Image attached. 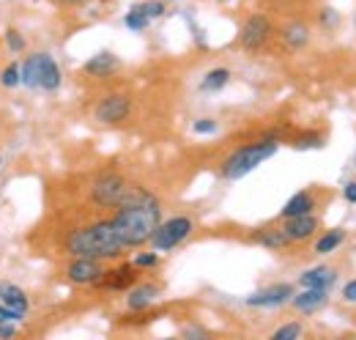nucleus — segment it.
Wrapping results in <instances>:
<instances>
[{"label":"nucleus","mask_w":356,"mask_h":340,"mask_svg":"<svg viewBox=\"0 0 356 340\" xmlns=\"http://www.w3.org/2000/svg\"><path fill=\"white\" fill-rule=\"evenodd\" d=\"M305 335V327L299 321H291V324H282L271 332V340H296Z\"/></svg>","instance_id":"obj_25"},{"label":"nucleus","mask_w":356,"mask_h":340,"mask_svg":"<svg viewBox=\"0 0 356 340\" xmlns=\"http://www.w3.org/2000/svg\"><path fill=\"white\" fill-rule=\"evenodd\" d=\"M0 304H3L6 310H11L19 321L28 316V307H31L25 291H22L19 286H14V283H0Z\"/></svg>","instance_id":"obj_16"},{"label":"nucleus","mask_w":356,"mask_h":340,"mask_svg":"<svg viewBox=\"0 0 356 340\" xmlns=\"http://www.w3.org/2000/svg\"><path fill=\"white\" fill-rule=\"evenodd\" d=\"M291 146H293L296 151H312V148H323V146H326V137H323L321 132H305V134L293 137Z\"/></svg>","instance_id":"obj_23"},{"label":"nucleus","mask_w":356,"mask_h":340,"mask_svg":"<svg viewBox=\"0 0 356 340\" xmlns=\"http://www.w3.org/2000/svg\"><path fill=\"white\" fill-rule=\"evenodd\" d=\"M334 283H337L334 266H312L307 272H302V277H299L302 288H332Z\"/></svg>","instance_id":"obj_19"},{"label":"nucleus","mask_w":356,"mask_h":340,"mask_svg":"<svg viewBox=\"0 0 356 340\" xmlns=\"http://www.w3.org/2000/svg\"><path fill=\"white\" fill-rule=\"evenodd\" d=\"M250 242H255V245H261V247H266V250H285V247H291V239L285 236L282 225H264V228H255L252 236H250Z\"/></svg>","instance_id":"obj_17"},{"label":"nucleus","mask_w":356,"mask_h":340,"mask_svg":"<svg viewBox=\"0 0 356 340\" xmlns=\"http://www.w3.org/2000/svg\"><path fill=\"white\" fill-rule=\"evenodd\" d=\"M124 25H127L129 31H134V33H140V31H145V28L151 25V17H145L137 6H132V8L127 11V17H124Z\"/></svg>","instance_id":"obj_24"},{"label":"nucleus","mask_w":356,"mask_h":340,"mask_svg":"<svg viewBox=\"0 0 356 340\" xmlns=\"http://www.w3.org/2000/svg\"><path fill=\"white\" fill-rule=\"evenodd\" d=\"M280 39H282V44H285L288 49H293V52H296V49H305L312 39L310 25L302 22V20H293V22H288V25L280 31Z\"/></svg>","instance_id":"obj_18"},{"label":"nucleus","mask_w":356,"mask_h":340,"mask_svg":"<svg viewBox=\"0 0 356 340\" xmlns=\"http://www.w3.org/2000/svg\"><path fill=\"white\" fill-rule=\"evenodd\" d=\"M315 206H318L315 195H312L310 190H302V192H296L293 198H288V203H285L282 212H280V219L299 217V214H310V212H315Z\"/></svg>","instance_id":"obj_20"},{"label":"nucleus","mask_w":356,"mask_h":340,"mask_svg":"<svg viewBox=\"0 0 356 340\" xmlns=\"http://www.w3.org/2000/svg\"><path fill=\"white\" fill-rule=\"evenodd\" d=\"M159 294H162V288L156 283H134L129 288V294H127V307L132 313H145L156 302Z\"/></svg>","instance_id":"obj_14"},{"label":"nucleus","mask_w":356,"mask_h":340,"mask_svg":"<svg viewBox=\"0 0 356 340\" xmlns=\"http://www.w3.org/2000/svg\"><path fill=\"white\" fill-rule=\"evenodd\" d=\"M0 162H3V160H0Z\"/></svg>","instance_id":"obj_39"},{"label":"nucleus","mask_w":356,"mask_h":340,"mask_svg":"<svg viewBox=\"0 0 356 340\" xmlns=\"http://www.w3.org/2000/svg\"><path fill=\"white\" fill-rule=\"evenodd\" d=\"M0 83L6 85V88H17V85L22 83V72H19V66H17V63H8V66L0 72Z\"/></svg>","instance_id":"obj_26"},{"label":"nucleus","mask_w":356,"mask_h":340,"mask_svg":"<svg viewBox=\"0 0 356 340\" xmlns=\"http://www.w3.org/2000/svg\"><path fill=\"white\" fill-rule=\"evenodd\" d=\"M227 83H230V69L220 66V69L206 72V77L200 80V88H203V91H222Z\"/></svg>","instance_id":"obj_22"},{"label":"nucleus","mask_w":356,"mask_h":340,"mask_svg":"<svg viewBox=\"0 0 356 340\" xmlns=\"http://www.w3.org/2000/svg\"><path fill=\"white\" fill-rule=\"evenodd\" d=\"M271 33H274V28H271L266 14H250L238 31V44L247 52H261L271 39Z\"/></svg>","instance_id":"obj_8"},{"label":"nucleus","mask_w":356,"mask_h":340,"mask_svg":"<svg viewBox=\"0 0 356 340\" xmlns=\"http://www.w3.org/2000/svg\"><path fill=\"white\" fill-rule=\"evenodd\" d=\"M66 253L69 255H88V258H118L127 250L124 239L118 236V228L113 225V219H99L83 228H74L66 236Z\"/></svg>","instance_id":"obj_1"},{"label":"nucleus","mask_w":356,"mask_h":340,"mask_svg":"<svg viewBox=\"0 0 356 340\" xmlns=\"http://www.w3.org/2000/svg\"><path fill=\"white\" fill-rule=\"evenodd\" d=\"M293 286H288V283H277V286H268V288H261V291H255V294H250V297L244 299L250 307H282V304H288L291 299H293Z\"/></svg>","instance_id":"obj_12"},{"label":"nucleus","mask_w":356,"mask_h":340,"mask_svg":"<svg viewBox=\"0 0 356 340\" xmlns=\"http://www.w3.org/2000/svg\"><path fill=\"white\" fill-rule=\"evenodd\" d=\"M346 236H348V233H346L343 228H332V231H323V233L318 236V242H315V247H312V250H315L318 255L334 253V250H337V247L346 242Z\"/></svg>","instance_id":"obj_21"},{"label":"nucleus","mask_w":356,"mask_h":340,"mask_svg":"<svg viewBox=\"0 0 356 340\" xmlns=\"http://www.w3.org/2000/svg\"><path fill=\"white\" fill-rule=\"evenodd\" d=\"M326 302H329V288H302L299 294H293V299H291L293 310H299L302 316L318 313L321 307H326Z\"/></svg>","instance_id":"obj_15"},{"label":"nucleus","mask_w":356,"mask_h":340,"mask_svg":"<svg viewBox=\"0 0 356 340\" xmlns=\"http://www.w3.org/2000/svg\"><path fill=\"white\" fill-rule=\"evenodd\" d=\"M129 116H132V96L124 93V91L104 93V96L93 105V118H96L99 124H107V127L124 124Z\"/></svg>","instance_id":"obj_7"},{"label":"nucleus","mask_w":356,"mask_h":340,"mask_svg":"<svg viewBox=\"0 0 356 340\" xmlns=\"http://www.w3.org/2000/svg\"><path fill=\"white\" fill-rule=\"evenodd\" d=\"M318 20H321V25H323V28H334L340 17H337V11H334V8H321Z\"/></svg>","instance_id":"obj_31"},{"label":"nucleus","mask_w":356,"mask_h":340,"mask_svg":"<svg viewBox=\"0 0 356 340\" xmlns=\"http://www.w3.org/2000/svg\"><path fill=\"white\" fill-rule=\"evenodd\" d=\"M343 299H346L348 304H356V280H348V283L343 286Z\"/></svg>","instance_id":"obj_32"},{"label":"nucleus","mask_w":356,"mask_h":340,"mask_svg":"<svg viewBox=\"0 0 356 340\" xmlns=\"http://www.w3.org/2000/svg\"><path fill=\"white\" fill-rule=\"evenodd\" d=\"M118 69H121V61H118V55H113L110 49L96 52L93 58H88V61H86V66H83V72H86L88 77H96V80L113 77Z\"/></svg>","instance_id":"obj_13"},{"label":"nucleus","mask_w":356,"mask_h":340,"mask_svg":"<svg viewBox=\"0 0 356 340\" xmlns=\"http://www.w3.org/2000/svg\"><path fill=\"white\" fill-rule=\"evenodd\" d=\"M318 228H321V219H318L312 212L282 219V231H285V236L291 239V245H299V242L312 239V236L318 233Z\"/></svg>","instance_id":"obj_11"},{"label":"nucleus","mask_w":356,"mask_h":340,"mask_svg":"<svg viewBox=\"0 0 356 340\" xmlns=\"http://www.w3.org/2000/svg\"><path fill=\"white\" fill-rule=\"evenodd\" d=\"M137 269H154L156 263H159V253L154 250V253H137L132 261Z\"/></svg>","instance_id":"obj_28"},{"label":"nucleus","mask_w":356,"mask_h":340,"mask_svg":"<svg viewBox=\"0 0 356 340\" xmlns=\"http://www.w3.org/2000/svg\"><path fill=\"white\" fill-rule=\"evenodd\" d=\"M354 25H356V17H354Z\"/></svg>","instance_id":"obj_37"},{"label":"nucleus","mask_w":356,"mask_h":340,"mask_svg":"<svg viewBox=\"0 0 356 340\" xmlns=\"http://www.w3.org/2000/svg\"><path fill=\"white\" fill-rule=\"evenodd\" d=\"M277 151H280V137L277 134H266V137H261L255 143H247V146L236 148L233 154H227L220 173H222V178H227V181H238V178L250 176L252 170L261 168Z\"/></svg>","instance_id":"obj_3"},{"label":"nucleus","mask_w":356,"mask_h":340,"mask_svg":"<svg viewBox=\"0 0 356 340\" xmlns=\"http://www.w3.org/2000/svg\"><path fill=\"white\" fill-rule=\"evenodd\" d=\"M137 8H140L145 17L156 20V17L165 14V0H145V3H137Z\"/></svg>","instance_id":"obj_27"},{"label":"nucleus","mask_w":356,"mask_h":340,"mask_svg":"<svg viewBox=\"0 0 356 340\" xmlns=\"http://www.w3.org/2000/svg\"><path fill=\"white\" fill-rule=\"evenodd\" d=\"M129 184L121 173L115 170H107V173H99L93 181H90L88 192H90V203H96L99 209H118L129 192Z\"/></svg>","instance_id":"obj_5"},{"label":"nucleus","mask_w":356,"mask_h":340,"mask_svg":"<svg viewBox=\"0 0 356 340\" xmlns=\"http://www.w3.org/2000/svg\"><path fill=\"white\" fill-rule=\"evenodd\" d=\"M17 321H0V338H14L17 335Z\"/></svg>","instance_id":"obj_33"},{"label":"nucleus","mask_w":356,"mask_h":340,"mask_svg":"<svg viewBox=\"0 0 356 340\" xmlns=\"http://www.w3.org/2000/svg\"><path fill=\"white\" fill-rule=\"evenodd\" d=\"M165 3H168V0H165ZM170 3H173V0H170Z\"/></svg>","instance_id":"obj_38"},{"label":"nucleus","mask_w":356,"mask_h":340,"mask_svg":"<svg viewBox=\"0 0 356 340\" xmlns=\"http://www.w3.org/2000/svg\"><path fill=\"white\" fill-rule=\"evenodd\" d=\"M6 44L11 52H22L25 49V39L19 36V31H6Z\"/></svg>","instance_id":"obj_30"},{"label":"nucleus","mask_w":356,"mask_h":340,"mask_svg":"<svg viewBox=\"0 0 356 340\" xmlns=\"http://www.w3.org/2000/svg\"><path fill=\"white\" fill-rule=\"evenodd\" d=\"M22 72V83L28 88H42V91H58L63 83V72L58 66V61L47 52H33L22 61L19 66Z\"/></svg>","instance_id":"obj_4"},{"label":"nucleus","mask_w":356,"mask_h":340,"mask_svg":"<svg viewBox=\"0 0 356 340\" xmlns=\"http://www.w3.org/2000/svg\"><path fill=\"white\" fill-rule=\"evenodd\" d=\"M104 275L102 258H88V255H72V261L66 263V277L74 286H96Z\"/></svg>","instance_id":"obj_9"},{"label":"nucleus","mask_w":356,"mask_h":340,"mask_svg":"<svg viewBox=\"0 0 356 340\" xmlns=\"http://www.w3.org/2000/svg\"><path fill=\"white\" fill-rule=\"evenodd\" d=\"M220 3H230V0H220Z\"/></svg>","instance_id":"obj_36"},{"label":"nucleus","mask_w":356,"mask_h":340,"mask_svg":"<svg viewBox=\"0 0 356 340\" xmlns=\"http://www.w3.org/2000/svg\"><path fill=\"white\" fill-rule=\"evenodd\" d=\"M192 231H195V222H192V217H186V214L162 219V222L156 225L154 236H151V247H154L156 253H170V250H176L181 242H186V239L192 236Z\"/></svg>","instance_id":"obj_6"},{"label":"nucleus","mask_w":356,"mask_h":340,"mask_svg":"<svg viewBox=\"0 0 356 340\" xmlns=\"http://www.w3.org/2000/svg\"><path fill=\"white\" fill-rule=\"evenodd\" d=\"M110 219L118 228V236L124 239L127 250L129 247H143V245L151 242L156 225L162 222V206H159L156 198H151V201H143V203L121 206Z\"/></svg>","instance_id":"obj_2"},{"label":"nucleus","mask_w":356,"mask_h":340,"mask_svg":"<svg viewBox=\"0 0 356 340\" xmlns=\"http://www.w3.org/2000/svg\"><path fill=\"white\" fill-rule=\"evenodd\" d=\"M192 132L195 134H214L217 132V121L214 118H200V121L192 124Z\"/></svg>","instance_id":"obj_29"},{"label":"nucleus","mask_w":356,"mask_h":340,"mask_svg":"<svg viewBox=\"0 0 356 340\" xmlns=\"http://www.w3.org/2000/svg\"><path fill=\"white\" fill-rule=\"evenodd\" d=\"M137 280H140V269L134 263H121L115 269H104V275L96 286L107 288V291H129Z\"/></svg>","instance_id":"obj_10"},{"label":"nucleus","mask_w":356,"mask_h":340,"mask_svg":"<svg viewBox=\"0 0 356 340\" xmlns=\"http://www.w3.org/2000/svg\"><path fill=\"white\" fill-rule=\"evenodd\" d=\"M343 198H346L348 203H356V181H348V184L343 187Z\"/></svg>","instance_id":"obj_34"},{"label":"nucleus","mask_w":356,"mask_h":340,"mask_svg":"<svg viewBox=\"0 0 356 340\" xmlns=\"http://www.w3.org/2000/svg\"><path fill=\"white\" fill-rule=\"evenodd\" d=\"M55 3H60V6H86L88 0H55Z\"/></svg>","instance_id":"obj_35"}]
</instances>
